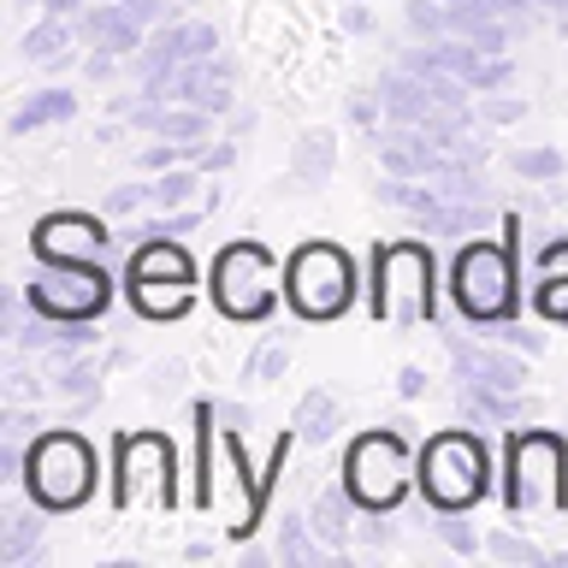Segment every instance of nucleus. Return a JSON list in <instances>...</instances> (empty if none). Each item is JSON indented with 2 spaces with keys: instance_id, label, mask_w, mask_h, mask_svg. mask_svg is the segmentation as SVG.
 Segmentation results:
<instances>
[{
  "instance_id": "nucleus-19",
  "label": "nucleus",
  "mask_w": 568,
  "mask_h": 568,
  "mask_svg": "<svg viewBox=\"0 0 568 568\" xmlns=\"http://www.w3.org/2000/svg\"><path fill=\"white\" fill-rule=\"evenodd\" d=\"M78 89H65V83H42V89H30V95H18L12 106V119H7V136L12 142H24L36 131H60V124L78 119Z\"/></svg>"
},
{
  "instance_id": "nucleus-52",
  "label": "nucleus",
  "mask_w": 568,
  "mask_h": 568,
  "mask_svg": "<svg viewBox=\"0 0 568 568\" xmlns=\"http://www.w3.org/2000/svg\"><path fill=\"white\" fill-rule=\"evenodd\" d=\"M89 0H42V12H60V18H78Z\"/></svg>"
},
{
  "instance_id": "nucleus-21",
  "label": "nucleus",
  "mask_w": 568,
  "mask_h": 568,
  "mask_svg": "<svg viewBox=\"0 0 568 568\" xmlns=\"http://www.w3.org/2000/svg\"><path fill=\"white\" fill-rule=\"evenodd\" d=\"M373 83H379V101H385V119L390 124H426V119L438 113V95H433V83H426L420 71L385 65Z\"/></svg>"
},
{
  "instance_id": "nucleus-15",
  "label": "nucleus",
  "mask_w": 568,
  "mask_h": 568,
  "mask_svg": "<svg viewBox=\"0 0 568 568\" xmlns=\"http://www.w3.org/2000/svg\"><path fill=\"white\" fill-rule=\"evenodd\" d=\"M42 373H48V397H60L71 415H83V408H95L106 397V373H113V362L95 355V349H78V355H65V362H53Z\"/></svg>"
},
{
  "instance_id": "nucleus-13",
  "label": "nucleus",
  "mask_w": 568,
  "mask_h": 568,
  "mask_svg": "<svg viewBox=\"0 0 568 568\" xmlns=\"http://www.w3.org/2000/svg\"><path fill=\"white\" fill-rule=\"evenodd\" d=\"M48 557V509L18 486V497L0 504V568H30Z\"/></svg>"
},
{
  "instance_id": "nucleus-2",
  "label": "nucleus",
  "mask_w": 568,
  "mask_h": 568,
  "mask_svg": "<svg viewBox=\"0 0 568 568\" xmlns=\"http://www.w3.org/2000/svg\"><path fill=\"white\" fill-rule=\"evenodd\" d=\"M509 515H562L568 509V438L550 426H509L504 462H497Z\"/></svg>"
},
{
  "instance_id": "nucleus-39",
  "label": "nucleus",
  "mask_w": 568,
  "mask_h": 568,
  "mask_svg": "<svg viewBox=\"0 0 568 568\" xmlns=\"http://www.w3.org/2000/svg\"><path fill=\"white\" fill-rule=\"evenodd\" d=\"M474 113H479V124H491V131H509V124L527 119V101L509 95V89H497V95H474Z\"/></svg>"
},
{
  "instance_id": "nucleus-12",
  "label": "nucleus",
  "mask_w": 568,
  "mask_h": 568,
  "mask_svg": "<svg viewBox=\"0 0 568 568\" xmlns=\"http://www.w3.org/2000/svg\"><path fill=\"white\" fill-rule=\"evenodd\" d=\"M444 355H450V379L456 385H491V390H527V362L532 355L509 344H479V337L444 332Z\"/></svg>"
},
{
  "instance_id": "nucleus-7",
  "label": "nucleus",
  "mask_w": 568,
  "mask_h": 568,
  "mask_svg": "<svg viewBox=\"0 0 568 568\" xmlns=\"http://www.w3.org/2000/svg\"><path fill=\"white\" fill-rule=\"evenodd\" d=\"M207 296L231 326H261V320L278 314V296H284V266L266 243L255 237H237L225 243L207 266Z\"/></svg>"
},
{
  "instance_id": "nucleus-48",
  "label": "nucleus",
  "mask_w": 568,
  "mask_h": 568,
  "mask_svg": "<svg viewBox=\"0 0 568 568\" xmlns=\"http://www.w3.org/2000/svg\"><path fill=\"white\" fill-rule=\"evenodd\" d=\"M397 397H403V403H420V397H426V367H420V362H403V367H397Z\"/></svg>"
},
{
  "instance_id": "nucleus-50",
  "label": "nucleus",
  "mask_w": 568,
  "mask_h": 568,
  "mask_svg": "<svg viewBox=\"0 0 568 568\" xmlns=\"http://www.w3.org/2000/svg\"><path fill=\"white\" fill-rule=\"evenodd\" d=\"M237 562H243V568H266V562H278V550H266V545H255V539H243Z\"/></svg>"
},
{
  "instance_id": "nucleus-22",
  "label": "nucleus",
  "mask_w": 568,
  "mask_h": 568,
  "mask_svg": "<svg viewBox=\"0 0 568 568\" xmlns=\"http://www.w3.org/2000/svg\"><path fill=\"white\" fill-rule=\"evenodd\" d=\"M308 521H314V532L337 550V557H344V550L355 545V521H362V504H355V491L344 486V474H337L332 486H320V491H314Z\"/></svg>"
},
{
  "instance_id": "nucleus-4",
  "label": "nucleus",
  "mask_w": 568,
  "mask_h": 568,
  "mask_svg": "<svg viewBox=\"0 0 568 568\" xmlns=\"http://www.w3.org/2000/svg\"><path fill=\"white\" fill-rule=\"evenodd\" d=\"M48 515H78L89 497L101 491V450L78 426H42L30 438V462L18 479Z\"/></svg>"
},
{
  "instance_id": "nucleus-29",
  "label": "nucleus",
  "mask_w": 568,
  "mask_h": 568,
  "mask_svg": "<svg viewBox=\"0 0 568 568\" xmlns=\"http://www.w3.org/2000/svg\"><path fill=\"white\" fill-rule=\"evenodd\" d=\"M474 509H433V539L450 550V557H479V550H486V532H479L474 521H468Z\"/></svg>"
},
{
  "instance_id": "nucleus-20",
  "label": "nucleus",
  "mask_w": 568,
  "mask_h": 568,
  "mask_svg": "<svg viewBox=\"0 0 568 568\" xmlns=\"http://www.w3.org/2000/svg\"><path fill=\"white\" fill-rule=\"evenodd\" d=\"M195 296H202V284H195V278H124V302H131V314L154 320V326L184 320L195 308Z\"/></svg>"
},
{
  "instance_id": "nucleus-37",
  "label": "nucleus",
  "mask_w": 568,
  "mask_h": 568,
  "mask_svg": "<svg viewBox=\"0 0 568 568\" xmlns=\"http://www.w3.org/2000/svg\"><path fill=\"white\" fill-rule=\"evenodd\" d=\"M225 42H220V24H207V18H178V53L184 60H213Z\"/></svg>"
},
{
  "instance_id": "nucleus-38",
  "label": "nucleus",
  "mask_w": 568,
  "mask_h": 568,
  "mask_svg": "<svg viewBox=\"0 0 568 568\" xmlns=\"http://www.w3.org/2000/svg\"><path fill=\"white\" fill-rule=\"evenodd\" d=\"M397 509H362V521H355V545L362 550H397V539H403V527L390 521Z\"/></svg>"
},
{
  "instance_id": "nucleus-36",
  "label": "nucleus",
  "mask_w": 568,
  "mask_h": 568,
  "mask_svg": "<svg viewBox=\"0 0 568 568\" xmlns=\"http://www.w3.org/2000/svg\"><path fill=\"white\" fill-rule=\"evenodd\" d=\"M0 390H7V403H36L48 390V373L36 379V367L24 362V349L12 344V362H7V373H0Z\"/></svg>"
},
{
  "instance_id": "nucleus-53",
  "label": "nucleus",
  "mask_w": 568,
  "mask_h": 568,
  "mask_svg": "<svg viewBox=\"0 0 568 568\" xmlns=\"http://www.w3.org/2000/svg\"><path fill=\"white\" fill-rule=\"evenodd\" d=\"M532 7H539L545 18H557V12H568V0H532Z\"/></svg>"
},
{
  "instance_id": "nucleus-5",
  "label": "nucleus",
  "mask_w": 568,
  "mask_h": 568,
  "mask_svg": "<svg viewBox=\"0 0 568 568\" xmlns=\"http://www.w3.org/2000/svg\"><path fill=\"white\" fill-rule=\"evenodd\" d=\"M491 450L486 438H479V426H444V433H433L420 444V474L415 486L433 509H479L491 497Z\"/></svg>"
},
{
  "instance_id": "nucleus-55",
  "label": "nucleus",
  "mask_w": 568,
  "mask_h": 568,
  "mask_svg": "<svg viewBox=\"0 0 568 568\" xmlns=\"http://www.w3.org/2000/svg\"><path fill=\"white\" fill-rule=\"evenodd\" d=\"M444 7H468V0H444Z\"/></svg>"
},
{
  "instance_id": "nucleus-40",
  "label": "nucleus",
  "mask_w": 568,
  "mask_h": 568,
  "mask_svg": "<svg viewBox=\"0 0 568 568\" xmlns=\"http://www.w3.org/2000/svg\"><path fill=\"white\" fill-rule=\"evenodd\" d=\"M184 160H195L184 142H172V136H149V142H136V172H166V166H184Z\"/></svg>"
},
{
  "instance_id": "nucleus-32",
  "label": "nucleus",
  "mask_w": 568,
  "mask_h": 568,
  "mask_svg": "<svg viewBox=\"0 0 568 568\" xmlns=\"http://www.w3.org/2000/svg\"><path fill=\"white\" fill-rule=\"evenodd\" d=\"M142 385H149L154 403H178V397H184V385H190V362H184V355H160V362L142 367Z\"/></svg>"
},
{
  "instance_id": "nucleus-1",
  "label": "nucleus",
  "mask_w": 568,
  "mask_h": 568,
  "mask_svg": "<svg viewBox=\"0 0 568 568\" xmlns=\"http://www.w3.org/2000/svg\"><path fill=\"white\" fill-rule=\"evenodd\" d=\"M367 308L379 326L415 332L438 320V261L433 237H390L373 248V278H367Z\"/></svg>"
},
{
  "instance_id": "nucleus-6",
  "label": "nucleus",
  "mask_w": 568,
  "mask_h": 568,
  "mask_svg": "<svg viewBox=\"0 0 568 568\" xmlns=\"http://www.w3.org/2000/svg\"><path fill=\"white\" fill-rule=\"evenodd\" d=\"M355 291H362V278H355V255L344 243L308 237L284 255V302H291V314L308 320V326L344 320L355 308Z\"/></svg>"
},
{
  "instance_id": "nucleus-47",
  "label": "nucleus",
  "mask_w": 568,
  "mask_h": 568,
  "mask_svg": "<svg viewBox=\"0 0 568 568\" xmlns=\"http://www.w3.org/2000/svg\"><path fill=\"white\" fill-rule=\"evenodd\" d=\"M119 65H131V60H119V53H106V48H89L78 71H83L89 83H113V78H119Z\"/></svg>"
},
{
  "instance_id": "nucleus-10",
  "label": "nucleus",
  "mask_w": 568,
  "mask_h": 568,
  "mask_svg": "<svg viewBox=\"0 0 568 568\" xmlns=\"http://www.w3.org/2000/svg\"><path fill=\"white\" fill-rule=\"evenodd\" d=\"M113 504L119 509H178V450L166 433L113 438Z\"/></svg>"
},
{
  "instance_id": "nucleus-23",
  "label": "nucleus",
  "mask_w": 568,
  "mask_h": 568,
  "mask_svg": "<svg viewBox=\"0 0 568 568\" xmlns=\"http://www.w3.org/2000/svg\"><path fill=\"white\" fill-rule=\"evenodd\" d=\"M291 426H296V438L308 444V450H326V444L344 438V403H337L326 385H308L291 408Z\"/></svg>"
},
{
  "instance_id": "nucleus-31",
  "label": "nucleus",
  "mask_w": 568,
  "mask_h": 568,
  "mask_svg": "<svg viewBox=\"0 0 568 568\" xmlns=\"http://www.w3.org/2000/svg\"><path fill=\"white\" fill-rule=\"evenodd\" d=\"M509 172L521 178V184H562L568 160H562V149H550V142H532V149L509 154Z\"/></svg>"
},
{
  "instance_id": "nucleus-14",
  "label": "nucleus",
  "mask_w": 568,
  "mask_h": 568,
  "mask_svg": "<svg viewBox=\"0 0 568 568\" xmlns=\"http://www.w3.org/2000/svg\"><path fill=\"white\" fill-rule=\"evenodd\" d=\"M332 172H337V131L332 124H308V131L291 142V166H284L278 190L284 195H314V190L332 184Z\"/></svg>"
},
{
  "instance_id": "nucleus-42",
  "label": "nucleus",
  "mask_w": 568,
  "mask_h": 568,
  "mask_svg": "<svg viewBox=\"0 0 568 568\" xmlns=\"http://www.w3.org/2000/svg\"><path fill=\"white\" fill-rule=\"evenodd\" d=\"M237 154H243V142H237V136L225 131V136H213L207 149L195 154V172H202V178H225L231 166H237Z\"/></svg>"
},
{
  "instance_id": "nucleus-3",
  "label": "nucleus",
  "mask_w": 568,
  "mask_h": 568,
  "mask_svg": "<svg viewBox=\"0 0 568 568\" xmlns=\"http://www.w3.org/2000/svg\"><path fill=\"white\" fill-rule=\"evenodd\" d=\"M450 302L468 326H504L521 314V248H509L504 237H468L450 261Z\"/></svg>"
},
{
  "instance_id": "nucleus-44",
  "label": "nucleus",
  "mask_w": 568,
  "mask_h": 568,
  "mask_svg": "<svg viewBox=\"0 0 568 568\" xmlns=\"http://www.w3.org/2000/svg\"><path fill=\"white\" fill-rule=\"evenodd\" d=\"M491 332H497V344H509V349H521V355H545V349H550V337H545L539 326H527L521 314L504 320V326H491Z\"/></svg>"
},
{
  "instance_id": "nucleus-35",
  "label": "nucleus",
  "mask_w": 568,
  "mask_h": 568,
  "mask_svg": "<svg viewBox=\"0 0 568 568\" xmlns=\"http://www.w3.org/2000/svg\"><path fill=\"white\" fill-rule=\"evenodd\" d=\"M149 202H154V195H149V172L124 178V184H113V190H101V213H106V220H136Z\"/></svg>"
},
{
  "instance_id": "nucleus-17",
  "label": "nucleus",
  "mask_w": 568,
  "mask_h": 568,
  "mask_svg": "<svg viewBox=\"0 0 568 568\" xmlns=\"http://www.w3.org/2000/svg\"><path fill=\"white\" fill-rule=\"evenodd\" d=\"M78 18H60V12H42L36 24L18 36V60L36 65V71H71V65H83L78 60Z\"/></svg>"
},
{
  "instance_id": "nucleus-46",
  "label": "nucleus",
  "mask_w": 568,
  "mask_h": 568,
  "mask_svg": "<svg viewBox=\"0 0 568 568\" xmlns=\"http://www.w3.org/2000/svg\"><path fill=\"white\" fill-rule=\"evenodd\" d=\"M532 273H539V278H568V237L539 243V261H532Z\"/></svg>"
},
{
  "instance_id": "nucleus-8",
  "label": "nucleus",
  "mask_w": 568,
  "mask_h": 568,
  "mask_svg": "<svg viewBox=\"0 0 568 568\" xmlns=\"http://www.w3.org/2000/svg\"><path fill=\"white\" fill-rule=\"evenodd\" d=\"M119 291H124V278L106 273V261H36V273L24 278L30 308L42 320H60V326L106 320Z\"/></svg>"
},
{
  "instance_id": "nucleus-41",
  "label": "nucleus",
  "mask_w": 568,
  "mask_h": 568,
  "mask_svg": "<svg viewBox=\"0 0 568 568\" xmlns=\"http://www.w3.org/2000/svg\"><path fill=\"white\" fill-rule=\"evenodd\" d=\"M532 308L545 326H568V278H539L532 284Z\"/></svg>"
},
{
  "instance_id": "nucleus-18",
  "label": "nucleus",
  "mask_w": 568,
  "mask_h": 568,
  "mask_svg": "<svg viewBox=\"0 0 568 568\" xmlns=\"http://www.w3.org/2000/svg\"><path fill=\"white\" fill-rule=\"evenodd\" d=\"M78 36H83V48H106V53H119V60H131V53L149 42V30L131 18L124 0H89L78 12Z\"/></svg>"
},
{
  "instance_id": "nucleus-9",
  "label": "nucleus",
  "mask_w": 568,
  "mask_h": 568,
  "mask_svg": "<svg viewBox=\"0 0 568 568\" xmlns=\"http://www.w3.org/2000/svg\"><path fill=\"white\" fill-rule=\"evenodd\" d=\"M420 474V456H408L403 426H373L355 433L344 450V486L355 491L362 509H397Z\"/></svg>"
},
{
  "instance_id": "nucleus-45",
  "label": "nucleus",
  "mask_w": 568,
  "mask_h": 568,
  "mask_svg": "<svg viewBox=\"0 0 568 568\" xmlns=\"http://www.w3.org/2000/svg\"><path fill=\"white\" fill-rule=\"evenodd\" d=\"M337 30H344V36H373V30H379V18H373L367 0H337Z\"/></svg>"
},
{
  "instance_id": "nucleus-30",
  "label": "nucleus",
  "mask_w": 568,
  "mask_h": 568,
  "mask_svg": "<svg viewBox=\"0 0 568 568\" xmlns=\"http://www.w3.org/2000/svg\"><path fill=\"white\" fill-rule=\"evenodd\" d=\"M486 557H491V562H509V568H545L550 550L532 545L527 532H515V527H491V532H486Z\"/></svg>"
},
{
  "instance_id": "nucleus-43",
  "label": "nucleus",
  "mask_w": 568,
  "mask_h": 568,
  "mask_svg": "<svg viewBox=\"0 0 568 568\" xmlns=\"http://www.w3.org/2000/svg\"><path fill=\"white\" fill-rule=\"evenodd\" d=\"M497 89H515V53H486L474 71V95H497Z\"/></svg>"
},
{
  "instance_id": "nucleus-33",
  "label": "nucleus",
  "mask_w": 568,
  "mask_h": 568,
  "mask_svg": "<svg viewBox=\"0 0 568 568\" xmlns=\"http://www.w3.org/2000/svg\"><path fill=\"white\" fill-rule=\"evenodd\" d=\"M403 30H408V42L450 36V7L444 0H403Z\"/></svg>"
},
{
  "instance_id": "nucleus-51",
  "label": "nucleus",
  "mask_w": 568,
  "mask_h": 568,
  "mask_svg": "<svg viewBox=\"0 0 568 568\" xmlns=\"http://www.w3.org/2000/svg\"><path fill=\"white\" fill-rule=\"evenodd\" d=\"M255 124H261V113H255V106H243V113H231V136L248 142V136H255Z\"/></svg>"
},
{
  "instance_id": "nucleus-28",
  "label": "nucleus",
  "mask_w": 568,
  "mask_h": 568,
  "mask_svg": "<svg viewBox=\"0 0 568 568\" xmlns=\"http://www.w3.org/2000/svg\"><path fill=\"white\" fill-rule=\"evenodd\" d=\"M291 362H296V337L291 332H266L243 362V385H278L284 373H291Z\"/></svg>"
},
{
  "instance_id": "nucleus-54",
  "label": "nucleus",
  "mask_w": 568,
  "mask_h": 568,
  "mask_svg": "<svg viewBox=\"0 0 568 568\" xmlns=\"http://www.w3.org/2000/svg\"><path fill=\"white\" fill-rule=\"evenodd\" d=\"M12 7H18V12H30V7H42V0H12Z\"/></svg>"
},
{
  "instance_id": "nucleus-11",
  "label": "nucleus",
  "mask_w": 568,
  "mask_h": 568,
  "mask_svg": "<svg viewBox=\"0 0 568 568\" xmlns=\"http://www.w3.org/2000/svg\"><path fill=\"white\" fill-rule=\"evenodd\" d=\"M30 255L36 261H106V255H119V231L106 213L53 207L30 225Z\"/></svg>"
},
{
  "instance_id": "nucleus-25",
  "label": "nucleus",
  "mask_w": 568,
  "mask_h": 568,
  "mask_svg": "<svg viewBox=\"0 0 568 568\" xmlns=\"http://www.w3.org/2000/svg\"><path fill=\"white\" fill-rule=\"evenodd\" d=\"M486 225H491V202H438L415 220L420 237H456V243L479 237Z\"/></svg>"
},
{
  "instance_id": "nucleus-49",
  "label": "nucleus",
  "mask_w": 568,
  "mask_h": 568,
  "mask_svg": "<svg viewBox=\"0 0 568 568\" xmlns=\"http://www.w3.org/2000/svg\"><path fill=\"white\" fill-rule=\"evenodd\" d=\"M248 420H255V408H248V403H220V426H237V433H248Z\"/></svg>"
},
{
  "instance_id": "nucleus-34",
  "label": "nucleus",
  "mask_w": 568,
  "mask_h": 568,
  "mask_svg": "<svg viewBox=\"0 0 568 568\" xmlns=\"http://www.w3.org/2000/svg\"><path fill=\"white\" fill-rule=\"evenodd\" d=\"M344 113H349V124L362 131L367 142L379 136V124H385V101H379V83H355L349 95H344Z\"/></svg>"
},
{
  "instance_id": "nucleus-16",
  "label": "nucleus",
  "mask_w": 568,
  "mask_h": 568,
  "mask_svg": "<svg viewBox=\"0 0 568 568\" xmlns=\"http://www.w3.org/2000/svg\"><path fill=\"white\" fill-rule=\"evenodd\" d=\"M456 415L468 426H532L545 415L539 397L527 390H491V385H456Z\"/></svg>"
},
{
  "instance_id": "nucleus-27",
  "label": "nucleus",
  "mask_w": 568,
  "mask_h": 568,
  "mask_svg": "<svg viewBox=\"0 0 568 568\" xmlns=\"http://www.w3.org/2000/svg\"><path fill=\"white\" fill-rule=\"evenodd\" d=\"M172 65H184V53H178V18H172V24H154V30H149V42L131 53V78H136V83H160Z\"/></svg>"
},
{
  "instance_id": "nucleus-26",
  "label": "nucleus",
  "mask_w": 568,
  "mask_h": 568,
  "mask_svg": "<svg viewBox=\"0 0 568 568\" xmlns=\"http://www.w3.org/2000/svg\"><path fill=\"white\" fill-rule=\"evenodd\" d=\"M213 438H220V403L202 397L195 403V486H190L195 509L213 504Z\"/></svg>"
},
{
  "instance_id": "nucleus-24",
  "label": "nucleus",
  "mask_w": 568,
  "mask_h": 568,
  "mask_svg": "<svg viewBox=\"0 0 568 568\" xmlns=\"http://www.w3.org/2000/svg\"><path fill=\"white\" fill-rule=\"evenodd\" d=\"M273 550H278V562H284V568H314V562H332V557H337V550L314 532L308 509H284V515H278Z\"/></svg>"
}]
</instances>
